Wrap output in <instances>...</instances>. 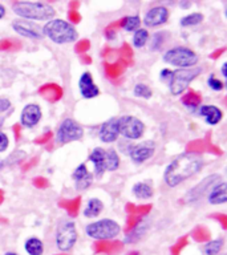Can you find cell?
<instances>
[{
    "mask_svg": "<svg viewBox=\"0 0 227 255\" xmlns=\"http://www.w3.org/2000/svg\"><path fill=\"white\" fill-rule=\"evenodd\" d=\"M207 201H209L210 205H225L226 203L227 183L223 179L211 187L209 194H207Z\"/></svg>",
    "mask_w": 227,
    "mask_h": 255,
    "instance_id": "cell-20",
    "label": "cell"
},
{
    "mask_svg": "<svg viewBox=\"0 0 227 255\" xmlns=\"http://www.w3.org/2000/svg\"><path fill=\"white\" fill-rule=\"evenodd\" d=\"M85 234L95 241H111L121 234V225L111 218H103L85 226Z\"/></svg>",
    "mask_w": 227,
    "mask_h": 255,
    "instance_id": "cell-4",
    "label": "cell"
},
{
    "mask_svg": "<svg viewBox=\"0 0 227 255\" xmlns=\"http://www.w3.org/2000/svg\"><path fill=\"white\" fill-rule=\"evenodd\" d=\"M179 5H181V8H189L191 5V3H182V1H181Z\"/></svg>",
    "mask_w": 227,
    "mask_h": 255,
    "instance_id": "cell-38",
    "label": "cell"
},
{
    "mask_svg": "<svg viewBox=\"0 0 227 255\" xmlns=\"http://www.w3.org/2000/svg\"><path fill=\"white\" fill-rule=\"evenodd\" d=\"M155 153V142L153 139H145L129 147V157L134 163H143L150 159Z\"/></svg>",
    "mask_w": 227,
    "mask_h": 255,
    "instance_id": "cell-11",
    "label": "cell"
},
{
    "mask_svg": "<svg viewBox=\"0 0 227 255\" xmlns=\"http://www.w3.org/2000/svg\"><path fill=\"white\" fill-rule=\"evenodd\" d=\"M205 20V15L201 13V12H191L189 15H185L183 17H181L179 20V25L181 27L189 28V27H195V25H199Z\"/></svg>",
    "mask_w": 227,
    "mask_h": 255,
    "instance_id": "cell-26",
    "label": "cell"
},
{
    "mask_svg": "<svg viewBox=\"0 0 227 255\" xmlns=\"http://www.w3.org/2000/svg\"><path fill=\"white\" fill-rule=\"evenodd\" d=\"M118 117H112L101 124L99 130V138L104 143L115 142L118 138Z\"/></svg>",
    "mask_w": 227,
    "mask_h": 255,
    "instance_id": "cell-15",
    "label": "cell"
},
{
    "mask_svg": "<svg viewBox=\"0 0 227 255\" xmlns=\"http://www.w3.org/2000/svg\"><path fill=\"white\" fill-rule=\"evenodd\" d=\"M5 13H7V9H5V7H4L3 4H0V20L3 19V17H5Z\"/></svg>",
    "mask_w": 227,
    "mask_h": 255,
    "instance_id": "cell-36",
    "label": "cell"
},
{
    "mask_svg": "<svg viewBox=\"0 0 227 255\" xmlns=\"http://www.w3.org/2000/svg\"><path fill=\"white\" fill-rule=\"evenodd\" d=\"M79 91L83 99L92 100L96 99L100 95V88L96 85L95 80L92 77V73L84 72L79 79Z\"/></svg>",
    "mask_w": 227,
    "mask_h": 255,
    "instance_id": "cell-17",
    "label": "cell"
},
{
    "mask_svg": "<svg viewBox=\"0 0 227 255\" xmlns=\"http://www.w3.org/2000/svg\"><path fill=\"white\" fill-rule=\"evenodd\" d=\"M121 27L125 32H129V33H134L137 29L141 28V17L138 15H131L123 17L122 21H121Z\"/></svg>",
    "mask_w": 227,
    "mask_h": 255,
    "instance_id": "cell-27",
    "label": "cell"
},
{
    "mask_svg": "<svg viewBox=\"0 0 227 255\" xmlns=\"http://www.w3.org/2000/svg\"><path fill=\"white\" fill-rule=\"evenodd\" d=\"M8 146H9V138L4 131L0 130V153L7 150Z\"/></svg>",
    "mask_w": 227,
    "mask_h": 255,
    "instance_id": "cell-33",
    "label": "cell"
},
{
    "mask_svg": "<svg viewBox=\"0 0 227 255\" xmlns=\"http://www.w3.org/2000/svg\"><path fill=\"white\" fill-rule=\"evenodd\" d=\"M133 93H134L135 97H138V99H145L149 100L153 96V91H151V88L146 84L138 83L135 84L134 89H133Z\"/></svg>",
    "mask_w": 227,
    "mask_h": 255,
    "instance_id": "cell-30",
    "label": "cell"
},
{
    "mask_svg": "<svg viewBox=\"0 0 227 255\" xmlns=\"http://www.w3.org/2000/svg\"><path fill=\"white\" fill-rule=\"evenodd\" d=\"M131 193L137 199H150L154 195V189L150 183L147 182H135L131 187Z\"/></svg>",
    "mask_w": 227,
    "mask_h": 255,
    "instance_id": "cell-22",
    "label": "cell"
},
{
    "mask_svg": "<svg viewBox=\"0 0 227 255\" xmlns=\"http://www.w3.org/2000/svg\"><path fill=\"white\" fill-rule=\"evenodd\" d=\"M119 134L126 139H139L145 133V124L134 116L118 117Z\"/></svg>",
    "mask_w": 227,
    "mask_h": 255,
    "instance_id": "cell-9",
    "label": "cell"
},
{
    "mask_svg": "<svg viewBox=\"0 0 227 255\" xmlns=\"http://www.w3.org/2000/svg\"><path fill=\"white\" fill-rule=\"evenodd\" d=\"M150 39V35H149V31L146 28H139L133 33V37H131V44L134 48H143L147 44Z\"/></svg>",
    "mask_w": 227,
    "mask_h": 255,
    "instance_id": "cell-28",
    "label": "cell"
},
{
    "mask_svg": "<svg viewBox=\"0 0 227 255\" xmlns=\"http://www.w3.org/2000/svg\"><path fill=\"white\" fill-rule=\"evenodd\" d=\"M222 181V177L219 174H211L206 178H203L199 183H197L195 186H193L190 190L187 191L186 197H185V201L189 203L198 202L199 199H202L205 195H206L207 191H210V189L214 185H217L218 182Z\"/></svg>",
    "mask_w": 227,
    "mask_h": 255,
    "instance_id": "cell-10",
    "label": "cell"
},
{
    "mask_svg": "<svg viewBox=\"0 0 227 255\" xmlns=\"http://www.w3.org/2000/svg\"><path fill=\"white\" fill-rule=\"evenodd\" d=\"M12 107L11 100L7 97H0V113H5Z\"/></svg>",
    "mask_w": 227,
    "mask_h": 255,
    "instance_id": "cell-34",
    "label": "cell"
},
{
    "mask_svg": "<svg viewBox=\"0 0 227 255\" xmlns=\"http://www.w3.org/2000/svg\"><path fill=\"white\" fill-rule=\"evenodd\" d=\"M205 166V158L197 151H185L175 155L163 171V181L169 187H177L181 183L198 174Z\"/></svg>",
    "mask_w": 227,
    "mask_h": 255,
    "instance_id": "cell-1",
    "label": "cell"
},
{
    "mask_svg": "<svg viewBox=\"0 0 227 255\" xmlns=\"http://www.w3.org/2000/svg\"><path fill=\"white\" fill-rule=\"evenodd\" d=\"M72 179L75 182L76 190L84 191L92 186V183H93V174L88 170L85 163H80L79 166L76 167L73 173H72Z\"/></svg>",
    "mask_w": 227,
    "mask_h": 255,
    "instance_id": "cell-16",
    "label": "cell"
},
{
    "mask_svg": "<svg viewBox=\"0 0 227 255\" xmlns=\"http://www.w3.org/2000/svg\"><path fill=\"white\" fill-rule=\"evenodd\" d=\"M84 137V128L76 120L64 119L56 130V141L60 145L80 141Z\"/></svg>",
    "mask_w": 227,
    "mask_h": 255,
    "instance_id": "cell-8",
    "label": "cell"
},
{
    "mask_svg": "<svg viewBox=\"0 0 227 255\" xmlns=\"http://www.w3.org/2000/svg\"><path fill=\"white\" fill-rule=\"evenodd\" d=\"M162 60L169 65H174L178 69H185V68L197 67L199 57L190 48L178 45V47H173L170 49H167L163 53Z\"/></svg>",
    "mask_w": 227,
    "mask_h": 255,
    "instance_id": "cell-7",
    "label": "cell"
},
{
    "mask_svg": "<svg viewBox=\"0 0 227 255\" xmlns=\"http://www.w3.org/2000/svg\"><path fill=\"white\" fill-rule=\"evenodd\" d=\"M4 255H19L17 253H13V251H7V253H4Z\"/></svg>",
    "mask_w": 227,
    "mask_h": 255,
    "instance_id": "cell-40",
    "label": "cell"
},
{
    "mask_svg": "<svg viewBox=\"0 0 227 255\" xmlns=\"http://www.w3.org/2000/svg\"><path fill=\"white\" fill-rule=\"evenodd\" d=\"M223 242L222 238L213 239V241H209V242L203 246V253L206 255H218L223 249Z\"/></svg>",
    "mask_w": 227,
    "mask_h": 255,
    "instance_id": "cell-29",
    "label": "cell"
},
{
    "mask_svg": "<svg viewBox=\"0 0 227 255\" xmlns=\"http://www.w3.org/2000/svg\"><path fill=\"white\" fill-rule=\"evenodd\" d=\"M104 210V202L100 198H91L87 202L83 214L87 218H96Z\"/></svg>",
    "mask_w": 227,
    "mask_h": 255,
    "instance_id": "cell-24",
    "label": "cell"
},
{
    "mask_svg": "<svg viewBox=\"0 0 227 255\" xmlns=\"http://www.w3.org/2000/svg\"><path fill=\"white\" fill-rule=\"evenodd\" d=\"M24 250L28 255H43L44 254V243L37 237H29L24 242Z\"/></svg>",
    "mask_w": 227,
    "mask_h": 255,
    "instance_id": "cell-23",
    "label": "cell"
},
{
    "mask_svg": "<svg viewBox=\"0 0 227 255\" xmlns=\"http://www.w3.org/2000/svg\"><path fill=\"white\" fill-rule=\"evenodd\" d=\"M119 155L115 149H105V170L115 171L119 167Z\"/></svg>",
    "mask_w": 227,
    "mask_h": 255,
    "instance_id": "cell-25",
    "label": "cell"
},
{
    "mask_svg": "<svg viewBox=\"0 0 227 255\" xmlns=\"http://www.w3.org/2000/svg\"><path fill=\"white\" fill-rule=\"evenodd\" d=\"M89 161L93 163V177L101 178L105 173V149L95 147L89 154Z\"/></svg>",
    "mask_w": 227,
    "mask_h": 255,
    "instance_id": "cell-19",
    "label": "cell"
},
{
    "mask_svg": "<svg viewBox=\"0 0 227 255\" xmlns=\"http://www.w3.org/2000/svg\"><path fill=\"white\" fill-rule=\"evenodd\" d=\"M198 113L201 117H203V120H205L209 125H211V127L218 125L223 119V112L221 111L217 105H213V104H206V105L199 107Z\"/></svg>",
    "mask_w": 227,
    "mask_h": 255,
    "instance_id": "cell-18",
    "label": "cell"
},
{
    "mask_svg": "<svg viewBox=\"0 0 227 255\" xmlns=\"http://www.w3.org/2000/svg\"><path fill=\"white\" fill-rule=\"evenodd\" d=\"M41 33L44 37H48L51 41L59 45L75 43L79 39V32L75 25L64 19L48 20L41 27Z\"/></svg>",
    "mask_w": 227,
    "mask_h": 255,
    "instance_id": "cell-3",
    "label": "cell"
},
{
    "mask_svg": "<svg viewBox=\"0 0 227 255\" xmlns=\"http://www.w3.org/2000/svg\"><path fill=\"white\" fill-rule=\"evenodd\" d=\"M77 239H79V233H77L76 223L68 218L60 219L55 233V245L57 250L61 253L71 251L75 247Z\"/></svg>",
    "mask_w": 227,
    "mask_h": 255,
    "instance_id": "cell-5",
    "label": "cell"
},
{
    "mask_svg": "<svg viewBox=\"0 0 227 255\" xmlns=\"http://www.w3.org/2000/svg\"><path fill=\"white\" fill-rule=\"evenodd\" d=\"M4 166H5V161H4V159L0 158V170H1V169H3Z\"/></svg>",
    "mask_w": 227,
    "mask_h": 255,
    "instance_id": "cell-39",
    "label": "cell"
},
{
    "mask_svg": "<svg viewBox=\"0 0 227 255\" xmlns=\"http://www.w3.org/2000/svg\"><path fill=\"white\" fill-rule=\"evenodd\" d=\"M207 87L210 88L211 91L221 92L222 89H225V83L221 81L219 79H217L214 75H210L209 79H207Z\"/></svg>",
    "mask_w": 227,
    "mask_h": 255,
    "instance_id": "cell-32",
    "label": "cell"
},
{
    "mask_svg": "<svg viewBox=\"0 0 227 255\" xmlns=\"http://www.w3.org/2000/svg\"><path fill=\"white\" fill-rule=\"evenodd\" d=\"M165 33L166 32H155L153 37H151V45L150 49L151 51H158L159 48L162 47L163 41H165Z\"/></svg>",
    "mask_w": 227,
    "mask_h": 255,
    "instance_id": "cell-31",
    "label": "cell"
},
{
    "mask_svg": "<svg viewBox=\"0 0 227 255\" xmlns=\"http://www.w3.org/2000/svg\"><path fill=\"white\" fill-rule=\"evenodd\" d=\"M226 67H227V63H223V64H222V69H221V72H222V76H223V79H227Z\"/></svg>",
    "mask_w": 227,
    "mask_h": 255,
    "instance_id": "cell-37",
    "label": "cell"
},
{
    "mask_svg": "<svg viewBox=\"0 0 227 255\" xmlns=\"http://www.w3.org/2000/svg\"><path fill=\"white\" fill-rule=\"evenodd\" d=\"M12 11L27 21H48L56 15L55 7L45 1H16L12 4Z\"/></svg>",
    "mask_w": 227,
    "mask_h": 255,
    "instance_id": "cell-2",
    "label": "cell"
},
{
    "mask_svg": "<svg viewBox=\"0 0 227 255\" xmlns=\"http://www.w3.org/2000/svg\"><path fill=\"white\" fill-rule=\"evenodd\" d=\"M11 27L17 35L27 37V39L41 40L44 37L43 33H41V28H39L33 23H29L27 20H16V21H12Z\"/></svg>",
    "mask_w": 227,
    "mask_h": 255,
    "instance_id": "cell-14",
    "label": "cell"
},
{
    "mask_svg": "<svg viewBox=\"0 0 227 255\" xmlns=\"http://www.w3.org/2000/svg\"><path fill=\"white\" fill-rule=\"evenodd\" d=\"M43 119V112L37 104H27L20 113V124L24 128H35Z\"/></svg>",
    "mask_w": 227,
    "mask_h": 255,
    "instance_id": "cell-13",
    "label": "cell"
},
{
    "mask_svg": "<svg viewBox=\"0 0 227 255\" xmlns=\"http://www.w3.org/2000/svg\"><path fill=\"white\" fill-rule=\"evenodd\" d=\"M202 73V68L201 67H193V68H185V69H175L171 71L169 76V91L173 96L182 95L183 92L186 91L189 85L194 81L199 75Z\"/></svg>",
    "mask_w": 227,
    "mask_h": 255,
    "instance_id": "cell-6",
    "label": "cell"
},
{
    "mask_svg": "<svg viewBox=\"0 0 227 255\" xmlns=\"http://www.w3.org/2000/svg\"><path fill=\"white\" fill-rule=\"evenodd\" d=\"M149 227H150V221H149V218L141 219V221H139L134 227H133V230H131L130 233L123 238V242L125 243L138 242L139 239L146 234V231L149 230Z\"/></svg>",
    "mask_w": 227,
    "mask_h": 255,
    "instance_id": "cell-21",
    "label": "cell"
},
{
    "mask_svg": "<svg viewBox=\"0 0 227 255\" xmlns=\"http://www.w3.org/2000/svg\"><path fill=\"white\" fill-rule=\"evenodd\" d=\"M170 12L165 5H155L150 8L143 16V24L147 28H157L159 25H163L169 20Z\"/></svg>",
    "mask_w": 227,
    "mask_h": 255,
    "instance_id": "cell-12",
    "label": "cell"
},
{
    "mask_svg": "<svg viewBox=\"0 0 227 255\" xmlns=\"http://www.w3.org/2000/svg\"><path fill=\"white\" fill-rule=\"evenodd\" d=\"M170 73H171V71L170 69H162V71H161V80H167L169 79V76H170Z\"/></svg>",
    "mask_w": 227,
    "mask_h": 255,
    "instance_id": "cell-35",
    "label": "cell"
}]
</instances>
